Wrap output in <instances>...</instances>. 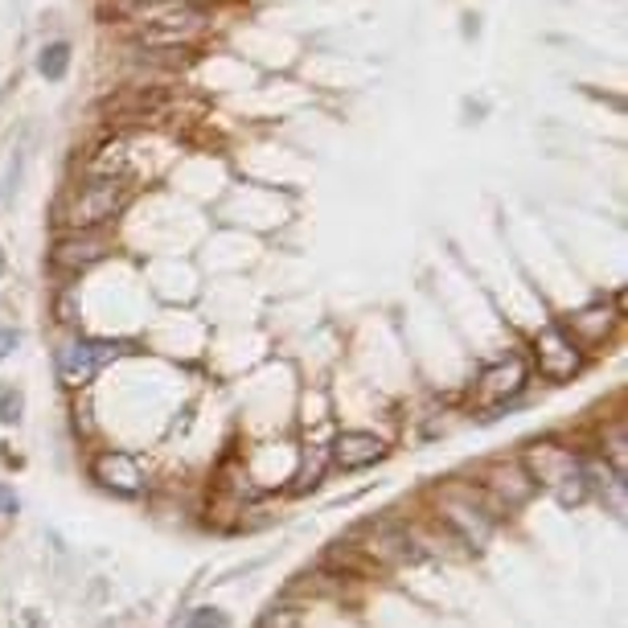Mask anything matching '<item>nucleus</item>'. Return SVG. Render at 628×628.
<instances>
[{"label": "nucleus", "instance_id": "3", "mask_svg": "<svg viewBox=\"0 0 628 628\" xmlns=\"http://www.w3.org/2000/svg\"><path fill=\"white\" fill-rule=\"evenodd\" d=\"M120 353V341H70V346L58 349V378H62V387H87Z\"/></svg>", "mask_w": 628, "mask_h": 628}, {"label": "nucleus", "instance_id": "11", "mask_svg": "<svg viewBox=\"0 0 628 628\" xmlns=\"http://www.w3.org/2000/svg\"><path fill=\"white\" fill-rule=\"evenodd\" d=\"M67 67H70V46L67 41H50L46 50H41V58H38V70L46 74V79H62L67 74Z\"/></svg>", "mask_w": 628, "mask_h": 628}, {"label": "nucleus", "instance_id": "2", "mask_svg": "<svg viewBox=\"0 0 628 628\" xmlns=\"http://www.w3.org/2000/svg\"><path fill=\"white\" fill-rule=\"evenodd\" d=\"M206 26H210V17L201 13V9L177 4V9H169V13L161 17H144V26L136 29L132 41L144 46V50H177V46H186L189 38H198Z\"/></svg>", "mask_w": 628, "mask_h": 628}, {"label": "nucleus", "instance_id": "16", "mask_svg": "<svg viewBox=\"0 0 628 628\" xmlns=\"http://www.w3.org/2000/svg\"><path fill=\"white\" fill-rule=\"evenodd\" d=\"M17 509H21L17 494H13V489H9V485H0V514H4V518H13Z\"/></svg>", "mask_w": 628, "mask_h": 628}, {"label": "nucleus", "instance_id": "17", "mask_svg": "<svg viewBox=\"0 0 628 628\" xmlns=\"http://www.w3.org/2000/svg\"><path fill=\"white\" fill-rule=\"evenodd\" d=\"M17 346H21V333H17V329H0V361L9 358Z\"/></svg>", "mask_w": 628, "mask_h": 628}, {"label": "nucleus", "instance_id": "4", "mask_svg": "<svg viewBox=\"0 0 628 628\" xmlns=\"http://www.w3.org/2000/svg\"><path fill=\"white\" fill-rule=\"evenodd\" d=\"M535 366H538V375L550 378V382H567L571 375H579L584 349L575 346L559 325H547V329L535 337Z\"/></svg>", "mask_w": 628, "mask_h": 628}, {"label": "nucleus", "instance_id": "12", "mask_svg": "<svg viewBox=\"0 0 628 628\" xmlns=\"http://www.w3.org/2000/svg\"><path fill=\"white\" fill-rule=\"evenodd\" d=\"M21 415H26V395H21L17 387H0V423L17 428Z\"/></svg>", "mask_w": 628, "mask_h": 628}, {"label": "nucleus", "instance_id": "18", "mask_svg": "<svg viewBox=\"0 0 628 628\" xmlns=\"http://www.w3.org/2000/svg\"><path fill=\"white\" fill-rule=\"evenodd\" d=\"M0 271H4V251H0Z\"/></svg>", "mask_w": 628, "mask_h": 628}, {"label": "nucleus", "instance_id": "9", "mask_svg": "<svg viewBox=\"0 0 628 628\" xmlns=\"http://www.w3.org/2000/svg\"><path fill=\"white\" fill-rule=\"evenodd\" d=\"M94 481H103L108 489H116V494L132 497V494H140L144 472H140V465H136L128 452H108L94 460Z\"/></svg>", "mask_w": 628, "mask_h": 628}, {"label": "nucleus", "instance_id": "15", "mask_svg": "<svg viewBox=\"0 0 628 628\" xmlns=\"http://www.w3.org/2000/svg\"><path fill=\"white\" fill-rule=\"evenodd\" d=\"M259 628H296V620L292 612H276V608H271V612L259 620Z\"/></svg>", "mask_w": 628, "mask_h": 628}, {"label": "nucleus", "instance_id": "6", "mask_svg": "<svg viewBox=\"0 0 628 628\" xmlns=\"http://www.w3.org/2000/svg\"><path fill=\"white\" fill-rule=\"evenodd\" d=\"M575 468H579L575 456L567 452V448H559V443H535V448L526 452V477L535 485H550V489H555L559 481L571 477Z\"/></svg>", "mask_w": 628, "mask_h": 628}, {"label": "nucleus", "instance_id": "5", "mask_svg": "<svg viewBox=\"0 0 628 628\" xmlns=\"http://www.w3.org/2000/svg\"><path fill=\"white\" fill-rule=\"evenodd\" d=\"M387 456V443L370 436V431H341L333 443H329V460H333L341 472H358V468L375 465Z\"/></svg>", "mask_w": 628, "mask_h": 628}, {"label": "nucleus", "instance_id": "8", "mask_svg": "<svg viewBox=\"0 0 628 628\" xmlns=\"http://www.w3.org/2000/svg\"><path fill=\"white\" fill-rule=\"evenodd\" d=\"M103 255H108V239H103V235L74 230V235H67V239L54 247V263L67 271H82V268H91V263H99Z\"/></svg>", "mask_w": 628, "mask_h": 628}, {"label": "nucleus", "instance_id": "10", "mask_svg": "<svg viewBox=\"0 0 628 628\" xmlns=\"http://www.w3.org/2000/svg\"><path fill=\"white\" fill-rule=\"evenodd\" d=\"M123 173H128V157H123L120 140L99 148L91 161H87V181H123Z\"/></svg>", "mask_w": 628, "mask_h": 628}, {"label": "nucleus", "instance_id": "7", "mask_svg": "<svg viewBox=\"0 0 628 628\" xmlns=\"http://www.w3.org/2000/svg\"><path fill=\"white\" fill-rule=\"evenodd\" d=\"M526 361L518 358V353H509L506 361H497V366H489L481 375V382H477V395H481V402H501V399H514L521 387H526Z\"/></svg>", "mask_w": 628, "mask_h": 628}, {"label": "nucleus", "instance_id": "1", "mask_svg": "<svg viewBox=\"0 0 628 628\" xmlns=\"http://www.w3.org/2000/svg\"><path fill=\"white\" fill-rule=\"evenodd\" d=\"M132 198L128 181H87V186L70 189L67 201L58 206V222L70 230H94L111 222Z\"/></svg>", "mask_w": 628, "mask_h": 628}, {"label": "nucleus", "instance_id": "13", "mask_svg": "<svg viewBox=\"0 0 628 628\" xmlns=\"http://www.w3.org/2000/svg\"><path fill=\"white\" fill-rule=\"evenodd\" d=\"M186 628H227V616L218 612V608H198L186 620Z\"/></svg>", "mask_w": 628, "mask_h": 628}, {"label": "nucleus", "instance_id": "14", "mask_svg": "<svg viewBox=\"0 0 628 628\" xmlns=\"http://www.w3.org/2000/svg\"><path fill=\"white\" fill-rule=\"evenodd\" d=\"M161 4H189V0H120V9H132V13H140V9H161Z\"/></svg>", "mask_w": 628, "mask_h": 628}]
</instances>
